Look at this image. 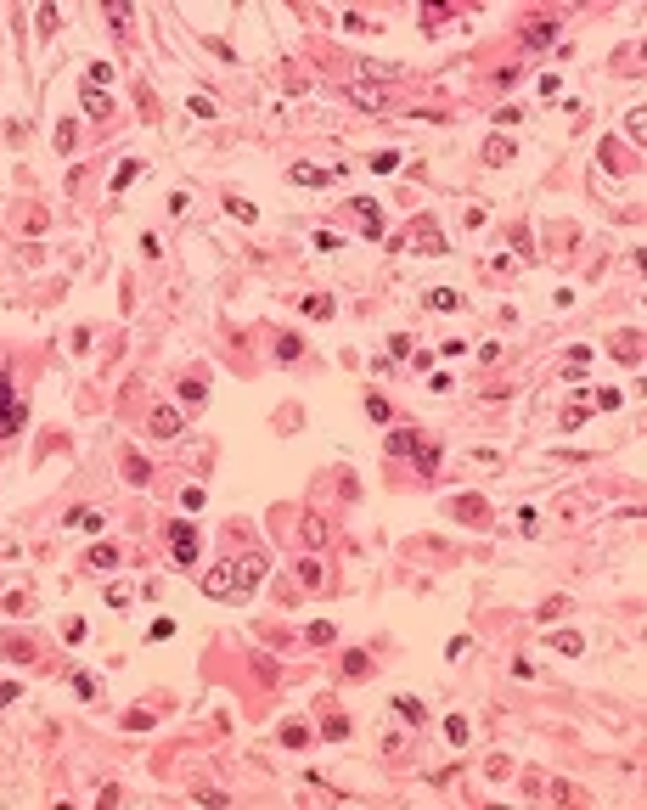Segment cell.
Wrapping results in <instances>:
<instances>
[{"instance_id": "1", "label": "cell", "mask_w": 647, "mask_h": 810, "mask_svg": "<svg viewBox=\"0 0 647 810\" xmlns=\"http://www.w3.org/2000/svg\"><path fill=\"white\" fill-rule=\"evenodd\" d=\"M169 552H175L180 569H192L197 563V529L192 523H169Z\"/></svg>"}, {"instance_id": "2", "label": "cell", "mask_w": 647, "mask_h": 810, "mask_svg": "<svg viewBox=\"0 0 647 810\" xmlns=\"http://www.w3.org/2000/svg\"><path fill=\"white\" fill-rule=\"evenodd\" d=\"M17 428H23V405H17L11 383L0 377V439H6V434H17Z\"/></svg>"}, {"instance_id": "3", "label": "cell", "mask_w": 647, "mask_h": 810, "mask_svg": "<svg viewBox=\"0 0 647 810\" xmlns=\"http://www.w3.org/2000/svg\"><path fill=\"white\" fill-rule=\"evenodd\" d=\"M147 422H153V434H158V439H175V434H180V411H175V405H158Z\"/></svg>"}, {"instance_id": "4", "label": "cell", "mask_w": 647, "mask_h": 810, "mask_svg": "<svg viewBox=\"0 0 647 810\" xmlns=\"http://www.w3.org/2000/svg\"><path fill=\"white\" fill-rule=\"evenodd\" d=\"M203 591H209V596H231V591H237V574H231V569H214V574L203 580Z\"/></svg>"}, {"instance_id": "5", "label": "cell", "mask_w": 647, "mask_h": 810, "mask_svg": "<svg viewBox=\"0 0 647 810\" xmlns=\"http://www.w3.org/2000/svg\"><path fill=\"white\" fill-rule=\"evenodd\" d=\"M265 569H270V563H265V557L253 552V557H243V563H237L231 574H237V580H248V586H253V580H265Z\"/></svg>"}, {"instance_id": "6", "label": "cell", "mask_w": 647, "mask_h": 810, "mask_svg": "<svg viewBox=\"0 0 647 810\" xmlns=\"http://www.w3.org/2000/svg\"><path fill=\"white\" fill-rule=\"evenodd\" d=\"M332 636H338V625H326V619L304 625V642H310V647H332Z\"/></svg>"}, {"instance_id": "7", "label": "cell", "mask_w": 647, "mask_h": 810, "mask_svg": "<svg viewBox=\"0 0 647 810\" xmlns=\"http://www.w3.org/2000/svg\"><path fill=\"white\" fill-rule=\"evenodd\" d=\"M332 175L326 169H310V163H293V186H326Z\"/></svg>"}, {"instance_id": "8", "label": "cell", "mask_w": 647, "mask_h": 810, "mask_svg": "<svg viewBox=\"0 0 647 810\" xmlns=\"http://www.w3.org/2000/svg\"><path fill=\"white\" fill-rule=\"evenodd\" d=\"M456 518H462V523H485V501H479V496H462V501H456Z\"/></svg>"}, {"instance_id": "9", "label": "cell", "mask_w": 647, "mask_h": 810, "mask_svg": "<svg viewBox=\"0 0 647 810\" xmlns=\"http://www.w3.org/2000/svg\"><path fill=\"white\" fill-rule=\"evenodd\" d=\"M585 366H591V349L580 344V349H568V361H563V377H585Z\"/></svg>"}, {"instance_id": "10", "label": "cell", "mask_w": 647, "mask_h": 810, "mask_svg": "<svg viewBox=\"0 0 647 810\" xmlns=\"http://www.w3.org/2000/svg\"><path fill=\"white\" fill-rule=\"evenodd\" d=\"M84 563H90V569H113V563H118V546H107V540H101V546H90V557H84Z\"/></svg>"}, {"instance_id": "11", "label": "cell", "mask_w": 647, "mask_h": 810, "mask_svg": "<svg viewBox=\"0 0 647 810\" xmlns=\"http://www.w3.org/2000/svg\"><path fill=\"white\" fill-rule=\"evenodd\" d=\"M416 434H411V428H400V434H389V450H394V456H416Z\"/></svg>"}, {"instance_id": "12", "label": "cell", "mask_w": 647, "mask_h": 810, "mask_svg": "<svg viewBox=\"0 0 647 810\" xmlns=\"http://www.w3.org/2000/svg\"><path fill=\"white\" fill-rule=\"evenodd\" d=\"M552 647L574 659V653H585V636H574V630H558V636H552Z\"/></svg>"}, {"instance_id": "13", "label": "cell", "mask_w": 647, "mask_h": 810, "mask_svg": "<svg viewBox=\"0 0 647 810\" xmlns=\"http://www.w3.org/2000/svg\"><path fill=\"white\" fill-rule=\"evenodd\" d=\"M394 715H400L405 726H416V721H422V704H416V698H405V692H400V698H394Z\"/></svg>"}, {"instance_id": "14", "label": "cell", "mask_w": 647, "mask_h": 810, "mask_svg": "<svg viewBox=\"0 0 647 810\" xmlns=\"http://www.w3.org/2000/svg\"><path fill=\"white\" fill-rule=\"evenodd\" d=\"M416 467H422V473H433V467H439V444H433V439L416 444Z\"/></svg>"}, {"instance_id": "15", "label": "cell", "mask_w": 647, "mask_h": 810, "mask_svg": "<svg viewBox=\"0 0 647 810\" xmlns=\"http://www.w3.org/2000/svg\"><path fill=\"white\" fill-rule=\"evenodd\" d=\"M428 310H462V298L450 293V288H433V293H428Z\"/></svg>"}, {"instance_id": "16", "label": "cell", "mask_w": 647, "mask_h": 810, "mask_svg": "<svg viewBox=\"0 0 647 810\" xmlns=\"http://www.w3.org/2000/svg\"><path fill=\"white\" fill-rule=\"evenodd\" d=\"M343 675H355V681L372 675V659H366V653H343Z\"/></svg>"}, {"instance_id": "17", "label": "cell", "mask_w": 647, "mask_h": 810, "mask_svg": "<svg viewBox=\"0 0 647 810\" xmlns=\"http://www.w3.org/2000/svg\"><path fill=\"white\" fill-rule=\"evenodd\" d=\"M226 209H231V214H237L243 225H253V220H259V209H253L248 197H226Z\"/></svg>"}, {"instance_id": "18", "label": "cell", "mask_w": 647, "mask_h": 810, "mask_svg": "<svg viewBox=\"0 0 647 810\" xmlns=\"http://www.w3.org/2000/svg\"><path fill=\"white\" fill-rule=\"evenodd\" d=\"M107 23H113L118 34H130V6H124V0H113V6H107Z\"/></svg>"}, {"instance_id": "19", "label": "cell", "mask_w": 647, "mask_h": 810, "mask_svg": "<svg viewBox=\"0 0 647 810\" xmlns=\"http://www.w3.org/2000/svg\"><path fill=\"white\" fill-rule=\"evenodd\" d=\"M552 34H558V28H552V23H529V28H524V40H529V45H535V51H541V45H546V40H552Z\"/></svg>"}, {"instance_id": "20", "label": "cell", "mask_w": 647, "mask_h": 810, "mask_svg": "<svg viewBox=\"0 0 647 810\" xmlns=\"http://www.w3.org/2000/svg\"><path fill=\"white\" fill-rule=\"evenodd\" d=\"M276 355H282V361H299V355H304V344H299L293 332H282V338H276Z\"/></svg>"}, {"instance_id": "21", "label": "cell", "mask_w": 647, "mask_h": 810, "mask_svg": "<svg viewBox=\"0 0 647 810\" xmlns=\"http://www.w3.org/2000/svg\"><path fill=\"white\" fill-rule=\"evenodd\" d=\"M203 394H209V383H203V377H186V383H180V400H186V405H197Z\"/></svg>"}, {"instance_id": "22", "label": "cell", "mask_w": 647, "mask_h": 810, "mask_svg": "<svg viewBox=\"0 0 647 810\" xmlns=\"http://www.w3.org/2000/svg\"><path fill=\"white\" fill-rule=\"evenodd\" d=\"M68 523H74V529H101V513H90V507H74V513H68Z\"/></svg>"}, {"instance_id": "23", "label": "cell", "mask_w": 647, "mask_h": 810, "mask_svg": "<svg viewBox=\"0 0 647 810\" xmlns=\"http://www.w3.org/2000/svg\"><path fill=\"white\" fill-rule=\"evenodd\" d=\"M0 647H6V659H17V664H28V659H34V647H28V642H17V636H6Z\"/></svg>"}, {"instance_id": "24", "label": "cell", "mask_w": 647, "mask_h": 810, "mask_svg": "<svg viewBox=\"0 0 647 810\" xmlns=\"http://www.w3.org/2000/svg\"><path fill=\"white\" fill-rule=\"evenodd\" d=\"M304 315H316V321L332 315V298H326V293H310V298H304Z\"/></svg>"}, {"instance_id": "25", "label": "cell", "mask_w": 647, "mask_h": 810, "mask_svg": "<svg viewBox=\"0 0 647 810\" xmlns=\"http://www.w3.org/2000/svg\"><path fill=\"white\" fill-rule=\"evenodd\" d=\"M366 411H372V422H389V417H394V405H389L383 394H372V400H366Z\"/></svg>"}, {"instance_id": "26", "label": "cell", "mask_w": 647, "mask_h": 810, "mask_svg": "<svg viewBox=\"0 0 647 810\" xmlns=\"http://www.w3.org/2000/svg\"><path fill=\"white\" fill-rule=\"evenodd\" d=\"M124 726H130V732H153V709H130Z\"/></svg>"}, {"instance_id": "27", "label": "cell", "mask_w": 647, "mask_h": 810, "mask_svg": "<svg viewBox=\"0 0 647 810\" xmlns=\"http://www.w3.org/2000/svg\"><path fill=\"white\" fill-rule=\"evenodd\" d=\"M355 214L366 220V236H383V225H377V209H372V203H355Z\"/></svg>"}, {"instance_id": "28", "label": "cell", "mask_w": 647, "mask_h": 810, "mask_svg": "<svg viewBox=\"0 0 647 810\" xmlns=\"http://www.w3.org/2000/svg\"><path fill=\"white\" fill-rule=\"evenodd\" d=\"M299 586L321 591V563H299Z\"/></svg>"}, {"instance_id": "29", "label": "cell", "mask_w": 647, "mask_h": 810, "mask_svg": "<svg viewBox=\"0 0 647 810\" xmlns=\"http://www.w3.org/2000/svg\"><path fill=\"white\" fill-rule=\"evenodd\" d=\"M326 737H332V743H343V737H349V721H343V715H326V726H321Z\"/></svg>"}, {"instance_id": "30", "label": "cell", "mask_w": 647, "mask_h": 810, "mask_svg": "<svg viewBox=\"0 0 647 810\" xmlns=\"http://www.w3.org/2000/svg\"><path fill=\"white\" fill-rule=\"evenodd\" d=\"M282 743H287V748H304V743H310V726H282Z\"/></svg>"}, {"instance_id": "31", "label": "cell", "mask_w": 647, "mask_h": 810, "mask_svg": "<svg viewBox=\"0 0 647 810\" xmlns=\"http://www.w3.org/2000/svg\"><path fill=\"white\" fill-rule=\"evenodd\" d=\"M485 158H490V163H507V158H512V141H490Z\"/></svg>"}, {"instance_id": "32", "label": "cell", "mask_w": 647, "mask_h": 810, "mask_svg": "<svg viewBox=\"0 0 647 810\" xmlns=\"http://www.w3.org/2000/svg\"><path fill=\"white\" fill-rule=\"evenodd\" d=\"M355 102H360V107H383V90H372V84H360V90H355Z\"/></svg>"}, {"instance_id": "33", "label": "cell", "mask_w": 647, "mask_h": 810, "mask_svg": "<svg viewBox=\"0 0 647 810\" xmlns=\"http://www.w3.org/2000/svg\"><path fill=\"white\" fill-rule=\"evenodd\" d=\"M84 113H90V119H107V96H90V90H84Z\"/></svg>"}, {"instance_id": "34", "label": "cell", "mask_w": 647, "mask_h": 810, "mask_svg": "<svg viewBox=\"0 0 647 810\" xmlns=\"http://www.w3.org/2000/svg\"><path fill=\"white\" fill-rule=\"evenodd\" d=\"M304 540H310V546H321V540H326V523H321V518H310V523H304Z\"/></svg>"}, {"instance_id": "35", "label": "cell", "mask_w": 647, "mask_h": 810, "mask_svg": "<svg viewBox=\"0 0 647 810\" xmlns=\"http://www.w3.org/2000/svg\"><path fill=\"white\" fill-rule=\"evenodd\" d=\"M558 422H563V428H580V422H585V405H568V411L558 417Z\"/></svg>"}, {"instance_id": "36", "label": "cell", "mask_w": 647, "mask_h": 810, "mask_svg": "<svg viewBox=\"0 0 647 810\" xmlns=\"http://www.w3.org/2000/svg\"><path fill=\"white\" fill-rule=\"evenodd\" d=\"M445 737H450V743L462 748V743H468V726H462V721H445Z\"/></svg>"}]
</instances>
